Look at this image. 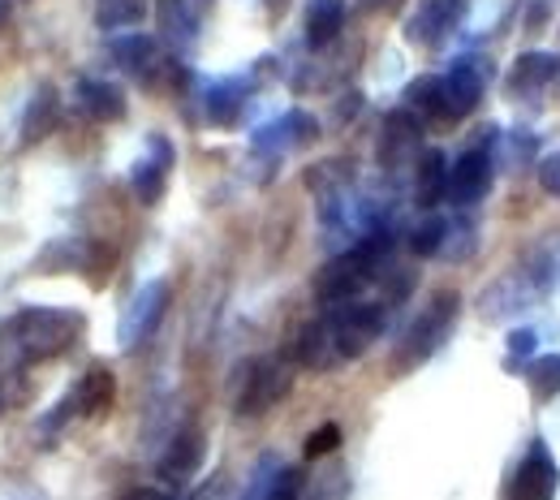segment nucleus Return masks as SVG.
<instances>
[{"instance_id":"obj_1","label":"nucleus","mask_w":560,"mask_h":500,"mask_svg":"<svg viewBox=\"0 0 560 500\" xmlns=\"http://www.w3.org/2000/svg\"><path fill=\"white\" fill-rule=\"evenodd\" d=\"M82 328H86L82 311H70V306H26L9 324V346L22 362H44V358L66 354L82 337Z\"/></svg>"},{"instance_id":"obj_2","label":"nucleus","mask_w":560,"mask_h":500,"mask_svg":"<svg viewBox=\"0 0 560 500\" xmlns=\"http://www.w3.org/2000/svg\"><path fill=\"white\" fill-rule=\"evenodd\" d=\"M457 306H462V298H457L453 289H444V293H435V298L427 302V311L401 333V346H397V354H393V371H397V375L422 367L427 358L444 346V337H448L453 324H457Z\"/></svg>"},{"instance_id":"obj_3","label":"nucleus","mask_w":560,"mask_h":500,"mask_svg":"<svg viewBox=\"0 0 560 500\" xmlns=\"http://www.w3.org/2000/svg\"><path fill=\"white\" fill-rule=\"evenodd\" d=\"M384 315H388V302H346V306L324 311L328 333H332V346H337V358L350 362V358L366 354L371 341L384 333Z\"/></svg>"},{"instance_id":"obj_4","label":"nucleus","mask_w":560,"mask_h":500,"mask_svg":"<svg viewBox=\"0 0 560 500\" xmlns=\"http://www.w3.org/2000/svg\"><path fill=\"white\" fill-rule=\"evenodd\" d=\"M289 388H293V371H289V362H280V358H259V362L246 367V375H242V388H237V415L255 419V415L277 410L280 402L289 397Z\"/></svg>"},{"instance_id":"obj_5","label":"nucleus","mask_w":560,"mask_h":500,"mask_svg":"<svg viewBox=\"0 0 560 500\" xmlns=\"http://www.w3.org/2000/svg\"><path fill=\"white\" fill-rule=\"evenodd\" d=\"M557 492H560L557 457H552V449H548L544 440H535V444L526 449V457L517 462L504 500H557Z\"/></svg>"},{"instance_id":"obj_6","label":"nucleus","mask_w":560,"mask_h":500,"mask_svg":"<svg viewBox=\"0 0 560 500\" xmlns=\"http://www.w3.org/2000/svg\"><path fill=\"white\" fill-rule=\"evenodd\" d=\"M488 143L462 151L457 164L448 168V204H453V208H475V204L488 199L491 182H495V160H491Z\"/></svg>"},{"instance_id":"obj_7","label":"nucleus","mask_w":560,"mask_h":500,"mask_svg":"<svg viewBox=\"0 0 560 500\" xmlns=\"http://www.w3.org/2000/svg\"><path fill=\"white\" fill-rule=\"evenodd\" d=\"M168 298H173L168 281H147V286L130 298V306H126V315H121V324H117L121 350H135V346H142V341L160 328V319H164V311H168Z\"/></svg>"},{"instance_id":"obj_8","label":"nucleus","mask_w":560,"mask_h":500,"mask_svg":"<svg viewBox=\"0 0 560 500\" xmlns=\"http://www.w3.org/2000/svg\"><path fill=\"white\" fill-rule=\"evenodd\" d=\"M444 82V113L448 121H462L479 108L483 91H488V61L483 57H457L448 73H440Z\"/></svg>"},{"instance_id":"obj_9","label":"nucleus","mask_w":560,"mask_h":500,"mask_svg":"<svg viewBox=\"0 0 560 500\" xmlns=\"http://www.w3.org/2000/svg\"><path fill=\"white\" fill-rule=\"evenodd\" d=\"M108 53H113V61H117L121 70L135 73L147 86H155L164 73L177 66V61H164L160 39H151V35H117V39L108 44Z\"/></svg>"},{"instance_id":"obj_10","label":"nucleus","mask_w":560,"mask_h":500,"mask_svg":"<svg viewBox=\"0 0 560 500\" xmlns=\"http://www.w3.org/2000/svg\"><path fill=\"white\" fill-rule=\"evenodd\" d=\"M203 457H208V435L199 428H182L168 440L164 457H160V479H164L168 488H182V484H190V479L199 475Z\"/></svg>"},{"instance_id":"obj_11","label":"nucleus","mask_w":560,"mask_h":500,"mask_svg":"<svg viewBox=\"0 0 560 500\" xmlns=\"http://www.w3.org/2000/svg\"><path fill=\"white\" fill-rule=\"evenodd\" d=\"M422 155V121L415 113L397 108L384 117V135H380V164L384 168H406L410 160Z\"/></svg>"},{"instance_id":"obj_12","label":"nucleus","mask_w":560,"mask_h":500,"mask_svg":"<svg viewBox=\"0 0 560 500\" xmlns=\"http://www.w3.org/2000/svg\"><path fill=\"white\" fill-rule=\"evenodd\" d=\"M560 78V61L552 53H544V48H530V53H522L513 66H509V78H504V86H509V95L513 100H539L552 82Z\"/></svg>"},{"instance_id":"obj_13","label":"nucleus","mask_w":560,"mask_h":500,"mask_svg":"<svg viewBox=\"0 0 560 500\" xmlns=\"http://www.w3.org/2000/svg\"><path fill=\"white\" fill-rule=\"evenodd\" d=\"M168 168H173V143H168L164 135H151L147 155H142L139 164H135V173H130V186H135L139 204H147V208H151V204H160V199H164Z\"/></svg>"},{"instance_id":"obj_14","label":"nucleus","mask_w":560,"mask_h":500,"mask_svg":"<svg viewBox=\"0 0 560 500\" xmlns=\"http://www.w3.org/2000/svg\"><path fill=\"white\" fill-rule=\"evenodd\" d=\"M462 9H466V0H427L419 13L410 18L406 35H410L419 48H435V44H444V39L457 31Z\"/></svg>"},{"instance_id":"obj_15","label":"nucleus","mask_w":560,"mask_h":500,"mask_svg":"<svg viewBox=\"0 0 560 500\" xmlns=\"http://www.w3.org/2000/svg\"><path fill=\"white\" fill-rule=\"evenodd\" d=\"M448 199V155L440 147H422L415 160V204L422 212H435Z\"/></svg>"},{"instance_id":"obj_16","label":"nucleus","mask_w":560,"mask_h":500,"mask_svg":"<svg viewBox=\"0 0 560 500\" xmlns=\"http://www.w3.org/2000/svg\"><path fill=\"white\" fill-rule=\"evenodd\" d=\"M155 18H160V35H164V44H173V48H190V44L199 39V22H203L199 0H160V4H155Z\"/></svg>"},{"instance_id":"obj_17","label":"nucleus","mask_w":560,"mask_h":500,"mask_svg":"<svg viewBox=\"0 0 560 500\" xmlns=\"http://www.w3.org/2000/svg\"><path fill=\"white\" fill-rule=\"evenodd\" d=\"M73 95H78V113H86V117L100 121V126H113V121L126 117V95H121V86H113V82L82 78Z\"/></svg>"},{"instance_id":"obj_18","label":"nucleus","mask_w":560,"mask_h":500,"mask_svg":"<svg viewBox=\"0 0 560 500\" xmlns=\"http://www.w3.org/2000/svg\"><path fill=\"white\" fill-rule=\"evenodd\" d=\"M113 402H117V380H113L108 367H91V371L78 380V388H73V397H70V406L78 415H86V419L108 415Z\"/></svg>"},{"instance_id":"obj_19","label":"nucleus","mask_w":560,"mask_h":500,"mask_svg":"<svg viewBox=\"0 0 560 500\" xmlns=\"http://www.w3.org/2000/svg\"><path fill=\"white\" fill-rule=\"evenodd\" d=\"M293 358H298V367H306V371H332V367H341V358H337V346H332V333H328V319L319 315V319H311L302 333H298V341H293Z\"/></svg>"},{"instance_id":"obj_20","label":"nucleus","mask_w":560,"mask_h":500,"mask_svg":"<svg viewBox=\"0 0 560 500\" xmlns=\"http://www.w3.org/2000/svg\"><path fill=\"white\" fill-rule=\"evenodd\" d=\"M246 100H250V82L246 78H220V82H211L208 95H203L208 121L211 126H233L242 117Z\"/></svg>"},{"instance_id":"obj_21","label":"nucleus","mask_w":560,"mask_h":500,"mask_svg":"<svg viewBox=\"0 0 560 500\" xmlns=\"http://www.w3.org/2000/svg\"><path fill=\"white\" fill-rule=\"evenodd\" d=\"M57 117H61V100H57V86H35L31 104H26V117H22V143L35 147L44 143L52 130H57Z\"/></svg>"},{"instance_id":"obj_22","label":"nucleus","mask_w":560,"mask_h":500,"mask_svg":"<svg viewBox=\"0 0 560 500\" xmlns=\"http://www.w3.org/2000/svg\"><path fill=\"white\" fill-rule=\"evenodd\" d=\"M346 31V0H311L306 4V44L328 48Z\"/></svg>"},{"instance_id":"obj_23","label":"nucleus","mask_w":560,"mask_h":500,"mask_svg":"<svg viewBox=\"0 0 560 500\" xmlns=\"http://www.w3.org/2000/svg\"><path fill=\"white\" fill-rule=\"evenodd\" d=\"M406 113H415L419 121H448V113H444V82H440V73H422L415 78L410 86H406Z\"/></svg>"},{"instance_id":"obj_24","label":"nucleus","mask_w":560,"mask_h":500,"mask_svg":"<svg viewBox=\"0 0 560 500\" xmlns=\"http://www.w3.org/2000/svg\"><path fill=\"white\" fill-rule=\"evenodd\" d=\"M526 384L539 402H552L560 393V354H535L526 362Z\"/></svg>"},{"instance_id":"obj_25","label":"nucleus","mask_w":560,"mask_h":500,"mask_svg":"<svg viewBox=\"0 0 560 500\" xmlns=\"http://www.w3.org/2000/svg\"><path fill=\"white\" fill-rule=\"evenodd\" d=\"M491 160H509V168H526L530 160H535V139L526 135V130H509V135H500L495 130V139L488 143Z\"/></svg>"},{"instance_id":"obj_26","label":"nucleus","mask_w":560,"mask_h":500,"mask_svg":"<svg viewBox=\"0 0 560 500\" xmlns=\"http://www.w3.org/2000/svg\"><path fill=\"white\" fill-rule=\"evenodd\" d=\"M410 251H415L419 259L444 255V251H448V220L431 212L427 220H422V224H415V233H410Z\"/></svg>"},{"instance_id":"obj_27","label":"nucleus","mask_w":560,"mask_h":500,"mask_svg":"<svg viewBox=\"0 0 560 500\" xmlns=\"http://www.w3.org/2000/svg\"><path fill=\"white\" fill-rule=\"evenodd\" d=\"M147 18V0H95V22L104 31H126Z\"/></svg>"},{"instance_id":"obj_28","label":"nucleus","mask_w":560,"mask_h":500,"mask_svg":"<svg viewBox=\"0 0 560 500\" xmlns=\"http://www.w3.org/2000/svg\"><path fill=\"white\" fill-rule=\"evenodd\" d=\"M284 121V135H289V147H306L319 139V121L311 117V113H302V108H293L289 117H280Z\"/></svg>"},{"instance_id":"obj_29","label":"nucleus","mask_w":560,"mask_h":500,"mask_svg":"<svg viewBox=\"0 0 560 500\" xmlns=\"http://www.w3.org/2000/svg\"><path fill=\"white\" fill-rule=\"evenodd\" d=\"M337 449H341V428L337 423H324V428H315L306 435V457H328Z\"/></svg>"},{"instance_id":"obj_30","label":"nucleus","mask_w":560,"mask_h":500,"mask_svg":"<svg viewBox=\"0 0 560 500\" xmlns=\"http://www.w3.org/2000/svg\"><path fill=\"white\" fill-rule=\"evenodd\" d=\"M264 500H302V470L280 466L277 479H272V488H268V497Z\"/></svg>"},{"instance_id":"obj_31","label":"nucleus","mask_w":560,"mask_h":500,"mask_svg":"<svg viewBox=\"0 0 560 500\" xmlns=\"http://www.w3.org/2000/svg\"><path fill=\"white\" fill-rule=\"evenodd\" d=\"M535 168H539V186H544L548 195H560V151H548Z\"/></svg>"},{"instance_id":"obj_32","label":"nucleus","mask_w":560,"mask_h":500,"mask_svg":"<svg viewBox=\"0 0 560 500\" xmlns=\"http://www.w3.org/2000/svg\"><path fill=\"white\" fill-rule=\"evenodd\" d=\"M535 333L530 328H517V333H509V362H522V358L535 354Z\"/></svg>"},{"instance_id":"obj_33","label":"nucleus","mask_w":560,"mask_h":500,"mask_svg":"<svg viewBox=\"0 0 560 500\" xmlns=\"http://www.w3.org/2000/svg\"><path fill=\"white\" fill-rule=\"evenodd\" d=\"M121 500H168V492H160V488H135V492H126Z\"/></svg>"},{"instance_id":"obj_34","label":"nucleus","mask_w":560,"mask_h":500,"mask_svg":"<svg viewBox=\"0 0 560 500\" xmlns=\"http://www.w3.org/2000/svg\"><path fill=\"white\" fill-rule=\"evenodd\" d=\"M9 410V384H4V375H0V415Z\"/></svg>"},{"instance_id":"obj_35","label":"nucleus","mask_w":560,"mask_h":500,"mask_svg":"<svg viewBox=\"0 0 560 500\" xmlns=\"http://www.w3.org/2000/svg\"><path fill=\"white\" fill-rule=\"evenodd\" d=\"M397 0H362V9H393Z\"/></svg>"}]
</instances>
